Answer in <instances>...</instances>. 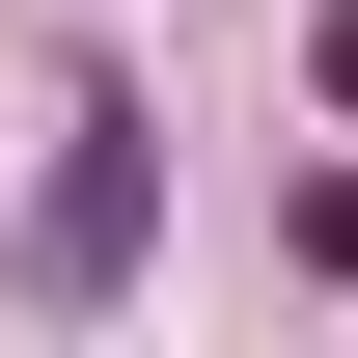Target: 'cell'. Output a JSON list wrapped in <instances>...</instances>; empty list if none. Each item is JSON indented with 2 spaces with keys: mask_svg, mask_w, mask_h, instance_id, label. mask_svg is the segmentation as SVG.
<instances>
[{
  "mask_svg": "<svg viewBox=\"0 0 358 358\" xmlns=\"http://www.w3.org/2000/svg\"><path fill=\"white\" fill-rule=\"evenodd\" d=\"M138 221H166L138 83H83V110H55V193H28V275H55V303H110V275H138Z\"/></svg>",
  "mask_w": 358,
  "mask_h": 358,
  "instance_id": "6da1fadb",
  "label": "cell"
}]
</instances>
